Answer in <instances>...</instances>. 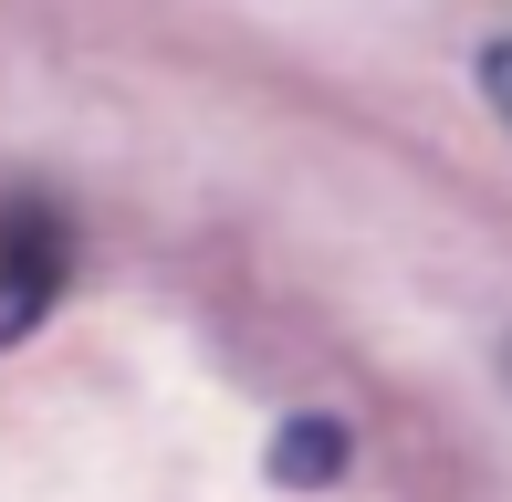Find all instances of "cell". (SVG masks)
Segmentation results:
<instances>
[{"label": "cell", "mask_w": 512, "mask_h": 502, "mask_svg": "<svg viewBox=\"0 0 512 502\" xmlns=\"http://www.w3.org/2000/svg\"><path fill=\"white\" fill-rule=\"evenodd\" d=\"M74 283V220H63L53 189H0V346L42 335V314Z\"/></svg>", "instance_id": "6da1fadb"}, {"label": "cell", "mask_w": 512, "mask_h": 502, "mask_svg": "<svg viewBox=\"0 0 512 502\" xmlns=\"http://www.w3.org/2000/svg\"><path fill=\"white\" fill-rule=\"evenodd\" d=\"M262 461H272V482H293V492H324L345 461H356V429H345L335 408H304V419H293L283 440L262 450Z\"/></svg>", "instance_id": "7a4b0ae2"}, {"label": "cell", "mask_w": 512, "mask_h": 502, "mask_svg": "<svg viewBox=\"0 0 512 502\" xmlns=\"http://www.w3.org/2000/svg\"><path fill=\"white\" fill-rule=\"evenodd\" d=\"M481 105H492L502 136H512V32H502V42H481Z\"/></svg>", "instance_id": "3957f363"}, {"label": "cell", "mask_w": 512, "mask_h": 502, "mask_svg": "<svg viewBox=\"0 0 512 502\" xmlns=\"http://www.w3.org/2000/svg\"><path fill=\"white\" fill-rule=\"evenodd\" d=\"M502 367H512V356H502Z\"/></svg>", "instance_id": "277c9868"}]
</instances>
